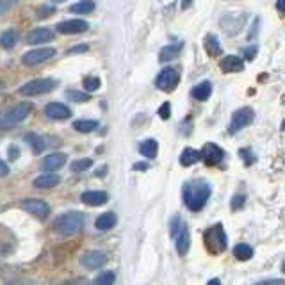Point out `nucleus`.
I'll use <instances>...</instances> for the list:
<instances>
[{"instance_id":"obj_1","label":"nucleus","mask_w":285,"mask_h":285,"mask_svg":"<svg viewBox=\"0 0 285 285\" xmlns=\"http://www.w3.org/2000/svg\"><path fill=\"white\" fill-rule=\"evenodd\" d=\"M210 194H212V187L207 180L196 178L191 182H186L182 187V198L186 207L191 212H200L205 209V205L209 201Z\"/></svg>"},{"instance_id":"obj_2","label":"nucleus","mask_w":285,"mask_h":285,"mask_svg":"<svg viewBox=\"0 0 285 285\" xmlns=\"http://www.w3.org/2000/svg\"><path fill=\"white\" fill-rule=\"evenodd\" d=\"M169 236L175 240V248H177L180 257H186L189 248H191V236H189V228L187 223L180 216H173L169 223Z\"/></svg>"},{"instance_id":"obj_3","label":"nucleus","mask_w":285,"mask_h":285,"mask_svg":"<svg viewBox=\"0 0 285 285\" xmlns=\"http://www.w3.org/2000/svg\"><path fill=\"white\" fill-rule=\"evenodd\" d=\"M205 248L210 255H219L228 248V237L227 232L223 228L221 223H216L212 227H209L203 234Z\"/></svg>"},{"instance_id":"obj_4","label":"nucleus","mask_w":285,"mask_h":285,"mask_svg":"<svg viewBox=\"0 0 285 285\" xmlns=\"http://www.w3.org/2000/svg\"><path fill=\"white\" fill-rule=\"evenodd\" d=\"M31 111H32L31 103H27V102L16 103V105L2 111L0 112V130L11 129V127L20 125L22 121L27 120V116L31 114Z\"/></svg>"},{"instance_id":"obj_5","label":"nucleus","mask_w":285,"mask_h":285,"mask_svg":"<svg viewBox=\"0 0 285 285\" xmlns=\"http://www.w3.org/2000/svg\"><path fill=\"white\" fill-rule=\"evenodd\" d=\"M84 214L82 212H66V214H61L55 223H53V228L57 234L61 236H73L80 228L84 227Z\"/></svg>"},{"instance_id":"obj_6","label":"nucleus","mask_w":285,"mask_h":285,"mask_svg":"<svg viewBox=\"0 0 285 285\" xmlns=\"http://www.w3.org/2000/svg\"><path fill=\"white\" fill-rule=\"evenodd\" d=\"M255 120V111L251 107H240L237 111H234L232 114L230 125H228V134L236 136L237 132H240L242 129H246L248 125H251Z\"/></svg>"},{"instance_id":"obj_7","label":"nucleus","mask_w":285,"mask_h":285,"mask_svg":"<svg viewBox=\"0 0 285 285\" xmlns=\"http://www.w3.org/2000/svg\"><path fill=\"white\" fill-rule=\"evenodd\" d=\"M178 82H180V71H178L177 68H171V66L164 68L155 79V86L160 89V91H166V93L175 91Z\"/></svg>"},{"instance_id":"obj_8","label":"nucleus","mask_w":285,"mask_h":285,"mask_svg":"<svg viewBox=\"0 0 285 285\" xmlns=\"http://www.w3.org/2000/svg\"><path fill=\"white\" fill-rule=\"evenodd\" d=\"M55 88V82L52 79H34L31 82H27L20 88V93L23 96H38V95L50 93Z\"/></svg>"},{"instance_id":"obj_9","label":"nucleus","mask_w":285,"mask_h":285,"mask_svg":"<svg viewBox=\"0 0 285 285\" xmlns=\"http://www.w3.org/2000/svg\"><path fill=\"white\" fill-rule=\"evenodd\" d=\"M55 55V48L52 47H47V48H36L31 52L23 53L22 62L25 66H36V64H41V62H47L48 59H52Z\"/></svg>"},{"instance_id":"obj_10","label":"nucleus","mask_w":285,"mask_h":285,"mask_svg":"<svg viewBox=\"0 0 285 285\" xmlns=\"http://www.w3.org/2000/svg\"><path fill=\"white\" fill-rule=\"evenodd\" d=\"M200 157L207 166H219L225 159V151L221 146L214 144V142H207L200 151Z\"/></svg>"},{"instance_id":"obj_11","label":"nucleus","mask_w":285,"mask_h":285,"mask_svg":"<svg viewBox=\"0 0 285 285\" xmlns=\"http://www.w3.org/2000/svg\"><path fill=\"white\" fill-rule=\"evenodd\" d=\"M22 209L27 210L29 214H32L34 218L47 219L50 214V205L43 200H38V198H29V200L22 201Z\"/></svg>"},{"instance_id":"obj_12","label":"nucleus","mask_w":285,"mask_h":285,"mask_svg":"<svg viewBox=\"0 0 285 285\" xmlns=\"http://www.w3.org/2000/svg\"><path fill=\"white\" fill-rule=\"evenodd\" d=\"M246 22V14L242 13H237V14H225V16L221 18V27H223V31L227 32V34L234 36L237 34V32L242 29V25H244Z\"/></svg>"},{"instance_id":"obj_13","label":"nucleus","mask_w":285,"mask_h":285,"mask_svg":"<svg viewBox=\"0 0 285 285\" xmlns=\"http://www.w3.org/2000/svg\"><path fill=\"white\" fill-rule=\"evenodd\" d=\"M107 262V253L105 251H100V249H91V251H86L82 257H80V264L88 269H98Z\"/></svg>"},{"instance_id":"obj_14","label":"nucleus","mask_w":285,"mask_h":285,"mask_svg":"<svg viewBox=\"0 0 285 285\" xmlns=\"http://www.w3.org/2000/svg\"><path fill=\"white\" fill-rule=\"evenodd\" d=\"M57 32L61 34H80V32H86L89 29V23L86 20H80V18H75V20H66V22L57 23Z\"/></svg>"},{"instance_id":"obj_15","label":"nucleus","mask_w":285,"mask_h":285,"mask_svg":"<svg viewBox=\"0 0 285 285\" xmlns=\"http://www.w3.org/2000/svg\"><path fill=\"white\" fill-rule=\"evenodd\" d=\"M219 68L225 73H240V71H244V61L239 55H225L219 61Z\"/></svg>"},{"instance_id":"obj_16","label":"nucleus","mask_w":285,"mask_h":285,"mask_svg":"<svg viewBox=\"0 0 285 285\" xmlns=\"http://www.w3.org/2000/svg\"><path fill=\"white\" fill-rule=\"evenodd\" d=\"M45 114L52 118V120H66L71 116L70 107H66L64 103L61 102H52L45 105Z\"/></svg>"},{"instance_id":"obj_17","label":"nucleus","mask_w":285,"mask_h":285,"mask_svg":"<svg viewBox=\"0 0 285 285\" xmlns=\"http://www.w3.org/2000/svg\"><path fill=\"white\" fill-rule=\"evenodd\" d=\"M80 200L84 201L86 205H89V207H100V205L107 203L109 196H107L105 191H86L82 192Z\"/></svg>"},{"instance_id":"obj_18","label":"nucleus","mask_w":285,"mask_h":285,"mask_svg":"<svg viewBox=\"0 0 285 285\" xmlns=\"http://www.w3.org/2000/svg\"><path fill=\"white\" fill-rule=\"evenodd\" d=\"M184 48V43L182 41H177V43H171V45H166L164 48L159 52V61L160 62H168V61H173V59L178 57V53L182 52Z\"/></svg>"},{"instance_id":"obj_19","label":"nucleus","mask_w":285,"mask_h":285,"mask_svg":"<svg viewBox=\"0 0 285 285\" xmlns=\"http://www.w3.org/2000/svg\"><path fill=\"white\" fill-rule=\"evenodd\" d=\"M210 95H212V82L210 80H203L200 84H196L191 91V96L198 102H205V100H209Z\"/></svg>"},{"instance_id":"obj_20","label":"nucleus","mask_w":285,"mask_h":285,"mask_svg":"<svg viewBox=\"0 0 285 285\" xmlns=\"http://www.w3.org/2000/svg\"><path fill=\"white\" fill-rule=\"evenodd\" d=\"M66 164V155L64 153H50L43 159V169L45 171H55Z\"/></svg>"},{"instance_id":"obj_21","label":"nucleus","mask_w":285,"mask_h":285,"mask_svg":"<svg viewBox=\"0 0 285 285\" xmlns=\"http://www.w3.org/2000/svg\"><path fill=\"white\" fill-rule=\"evenodd\" d=\"M48 40H52V31H50L48 27H40V29H34L31 34L27 36V43H29V45L47 43Z\"/></svg>"},{"instance_id":"obj_22","label":"nucleus","mask_w":285,"mask_h":285,"mask_svg":"<svg viewBox=\"0 0 285 285\" xmlns=\"http://www.w3.org/2000/svg\"><path fill=\"white\" fill-rule=\"evenodd\" d=\"M116 223H118V218H116L114 212H103L100 214L96 218V221H95V227L98 228V230H111V228L116 227Z\"/></svg>"},{"instance_id":"obj_23","label":"nucleus","mask_w":285,"mask_h":285,"mask_svg":"<svg viewBox=\"0 0 285 285\" xmlns=\"http://www.w3.org/2000/svg\"><path fill=\"white\" fill-rule=\"evenodd\" d=\"M157 151H159V142L155 139H144V141L139 144V153L146 159H155Z\"/></svg>"},{"instance_id":"obj_24","label":"nucleus","mask_w":285,"mask_h":285,"mask_svg":"<svg viewBox=\"0 0 285 285\" xmlns=\"http://www.w3.org/2000/svg\"><path fill=\"white\" fill-rule=\"evenodd\" d=\"M61 182V178L53 173H47V175H40V177L34 178V187H40V189H48V187H55Z\"/></svg>"},{"instance_id":"obj_25","label":"nucleus","mask_w":285,"mask_h":285,"mask_svg":"<svg viewBox=\"0 0 285 285\" xmlns=\"http://www.w3.org/2000/svg\"><path fill=\"white\" fill-rule=\"evenodd\" d=\"M25 141L29 142V146L32 148V151H34V153H40V151H43L45 148H47V139H45L43 136H40V134H36V132L25 134Z\"/></svg>"},{"instance_id":"obj_26","label":"nucleus","mask_w":285,"mask_h":285,"mask_svg":"<svg viewBox=\"0 0 285 285\" xmlns=\"http://www.w3.org/2000/svg\"><path fill=\"white\" fill-rule=\"evenodd\" d=\"M205 50H207V53H209L210 57H219V55H221L223 47H221V43H219L218 36L209 34L205 38Z\"/></svg>"},{"instance_id":"obj_27","label":"nucleus","mask_w":285,"mask_h":285,"mask_svg":"<svg viewBox=\"0 0 285 285\" xmlns=\"http://www.w3.org/2000/svg\"><path fill=\"white\" fill-rule=\"evenodd\" d=\"M198 160H201V157H200V151L198 150H194V148H186V150L180 153V164L182 166H192V164H196Z\"/></svg>"},{"instance_id":"obj_28","label":"nucleus","mask_w":285,"mask_h":285,"mask_svg":"<svg viewBox=\"0 0 285 285\" xmlns=\"http://www.w3.org/2000/svg\"><path fill=\"white\" fill-rule=\"evenodd\" d=\"M234 257H236L237 260L246 262V260H249V258L253 257V248L249 244H246V242H239V244L234 248Z\"/></svg>"},{"instance_id":"obj_29","label":"nucleus","mask_w":285,"mask_h":285,"mask_svg":"<svg viewBox=\"0 0 285 285\" xmlns=\"http://www.w3.org/2000/svg\"><path fill=\"white\" fill-rule=\"evenodd\" d=\"M73 129H75L77 132L89 134L98 129V121L96 120H77L75 123H73Z\"/></svg>"},{"instance_id":"obj_30","label":"nucleus","mask_w":285,"mask_h":285,"mask_svg":"<svg viewBox=\"0 0 285 285\" xmlns=\"http://www.w3.org/2000/svg\"><path fill=\"white\" fill-rule=\"evenodd\" d=\"M18 43V32L16 31H7L0 36V47L2 48H13Z\"/></svg>"},{"instance_id":"obj_31","label":"nucleus","mask_w":285,"mask_h":285,"mask_svg":"<svg viewBox=\"0 0 285 285\" xmlns=\"http://www.w3.org/2000/svg\"><path fill=\"white\" fill-rule=\"evenodd\" d=\"M93 9H95V2H91V0H84V2H77V4L70 5L71 13H77V14H89Z\"/></svg>"},{"instance_id":"obj_32","label":"nucleus","mask_w":285,"mask_h":285,"mask_svg":"<svg viewBox=\"0 0 285 285\" xmlns=\"http://www.w3.org/2000/svg\"><path fill=\"white\" fill-rule=\"evenodd\" d=\"M116 280V275L112 271H103L95 278L93 285H112Z\"/></svg>"},{"instance_id":"obj_33","label":"nucleus","mask_w":285,"mask_h":285,"mask_svg":"<svg viewBox=\"0 0 285 285\" xmlns=\"http://www.w3.org/2000/svg\"><path fill=\"white\" fill-rule=\"evenodd\" d=\"M239 155H240V159H242V162H244V166H248V168L257 162V155L253 153L251 148H240Z\"/></svg>"},{"instance_id":"obj_34","label":"nucleus","mask_w":285,"mask_h":285,"mask_svg":"<svg viewBox=\"0 0 285 285\" xmlns=\"http://www.w3.org/2000/svg\"><path fill=\"white\" fill-rule=\"evenodd\" d=\"M91 166H93L91 159H79L75 162H71V171L73 173H82V171H88Z\"/></svg>"},{"instance_id":"obj_35","label":"nucleus","mask_w":285,"mask_h":285,"mask_svg":"<svg viewBox=\"0 0 285 285\" xmlns=\"http://www.w3.org/2000/svg\"><path fill=\"white\" fill-rule=\"evenodd\" d=\"M82 86L86 88V91H96V89L100 88V79L93 75H88L82 80Z\"/></svg>"},{"instance_id":"obj_36","label":"nucleus","mask_w":285,"mask_h":285,"mask_svg":"<svg viewBox=\"0 0 285 285\" xmlns=\"http://www.w3.org/2000/svg\"><path fill=\"white\" fill-rule=\"evenodd\" d=\"M66 96L70 98V100H73V102H89L91 100V96H89V93H84V91H66Z\"/></svg>"},{"instance_id":"obj_37","label":"nucleus","mask_w":285,"mask_h":285,"mask_svg":"<svg viewBox=\"0 0 285 285\" xmlns=\"http://www.w3.org/2000/svg\"><path fill=\"white\" fill-rule=\"evenodd\" d=\"M244 205H246V194H236L230 200V209L234 210V212L240 210L242 207H244Z\"/></svg>"},{"instance_id":"obj_38","label":"nucleus","mask_w":285,"mask_h":285,"mask_svg":"<svg viewBox=\"0 0 285 285\" xmlns=\"http://www.w3.org/2000/svg\"><path fill=\"white\" fill-rule=\"evenodd\" d=\"M257 53H258V45H255V43L248 45V47L242 48V55H244L248 61H253V59L257 57Z\"/></svg>"},{"instance_id":"obj_39","label":"nucleus","mask_w":285,"mask_h":285,"mask_svg":"<svg viewBox=\"0 0 285 285\" xmlns=\"http://www.w3.org/2000/svg\"><path fill=\"white\" fill-rule=\"evenodd\" d=\"M159 116H160V120H168L169 116H171V103L169 102L162 103V105L159 107Z\"/></svg>"},{"instance_id":"obj_40","label":"nucleus","mask_w":285,"mask_h":285,"mask_svg":"<svg viewBox=\"0 0 285 285\" xmlns=\"http://www.w3.org/2000/svg\"><path fill=\"white\" fill-rule=\"evenodd\" d=\"M255 285H285V280H280V278H271V280H262Z\"/></svg>"},{"instance_id":"obj_41","label":"nucleus","mask_w":285,"mask_h":285,"mask_svg":"<svg viewBox=\"0 0 285 285\" xmlns=\"http://www.w3.org/2000/svg\"><path fill=\"white\" fill-rule=\"evenodd\" d=\"M258 25H260V18L257 16V18L253 20V25H251V32L248 34V40H253V38H255V34L258 32Z\"/></svg>"},{"instance_id":"obj_42","label":"nucleus","mask_w":285,"mask_h":285,"mask_svg":"<svg viewBox=\"0 0 285 285\" xmlns=\"http://www.w3.org/2000/svg\"><path fill=\"white\" fill-rule=\"evenodd\" d=\"M13 5H14V2H7V0H5V2H0V14H4L5 11L11 9Z\"/></svg>"},{"instance_id":"obj_43","label":"nucleus","mask_w":285,"mask_h":285,"mask_svg":"<svg viewBox=\"0 0 285 285\" xmlns=\"http://www.w3.org/2000/svg\"><path fill=\"white\" fill-rule=\"evenodd\" d=\"M9 173V168L7 164H5L4 160H0V177H5V175Z\"/></svg>"},{"instance_id":"obj_44","label":"nucleus","mask_w":285,"mask_h":285,"mask_svg":"<svg viewBox=\"0 0 285 285\" xmlns=\"http://www.w3.org/2000/svg\"><path fill=\"white\" fill-rule=\"evenodd\" d=\"M276 11L280 14H285V0H278L276 2Z\"/></svg>"},{"instance_id":"obj_45","label":"nucleus","mask_w":285,"mask_h":285,"mask_svg":"<svg viewBox=\"0 0 285 285\" xmlns=\"http://www.w3.org/2000/svg\"><path fill=\"white\" fill-rule=\"evenodd\" d=\"M7 285H36L34 282H31V280H14V282H11V284H7Z\"/></svg>"},{"instance_id":"obj_46","label":"nucleus","mask_w":285,"mask_h":285,"mask_svg":"<svg viewBox=\"0 0 285 285\" xmlns=\"http://www.w3.org/2000/svg\"><path fill=\"white\" fill-rule=\"evenodd\" d=\"M9 151H11V160L18 159V150H16V148H11Z\"/></svg>"},{"instance_id":"obj_47","label":"nucleus","mask_w":285,"mask_h":285,"mask_svg":"<svg viewBox=\"0 0 285 285\" xmlns=\"http://www.w3.org/2000/svg\"><path fill=\"white\" fill-rule=\"evenodd\" d=\"M84 50H88V47H86V45H82V47H75L71 52H84Z\"/></svg>"},{"instance_id":"obj_48","label":"nucleus","mask_w":285,"mask_h":285,"mask_svg":"<svg viewBox=\"0 0 285 285\" xmlns=\"http://www.w3.org/2000/svg\"><path fill=\"white\" fill-rule=\"evenodd\" d=\"M207 285H221V280H219V278H212V280H209Z\"/></svg>"},{"instance_id":"obj_49","label":"nucleus","mask_w":285,"mask_h":285,"mask_svg":"<svg viewBox=\"0 0 285 285\" xmlns=\"http://www.w3.org/2000/svg\"><path fill=\"white\" fill-rule=\"evenodd\" d=\"M136 169H146L148 168V164H142V162H138V164L134 166Z\"/></svg>"},{"instance_id":"obj_50","label":"nucleus","mask_w":285,"mask_h":285,"mask_svg":"<svg viewBox=\"0 0 285 285\" xmlns=\"http://www.w3.org/2000/svg\"><path fill=\"white\" fill-rule=\"evenodd\" d=\"M280 129H282V130H285V120H284V121H282V125H280Z\"/></svg>"},{"instance_id":"obj_51","label":"nucleus","mask_w":285,"mask_h":285,"mask_svg":"<svg viewBox=\"0 0 285 285\" xmlns=\"http://www.w3.org/2000/svg\"><path fill=\"white\" fill-rule=\"evenodd\" d=\"M282 273H284V275H285V262L282 264Z\"/></svg>"},{"instance_id":"obj_52","label":"nucleus","mask_w":285,"mask_h":285,"mask_svg":"<svg viewBox=\"0 0 285 285\" xmlns=\"http://www.w3.org/2000/svg\"><path fill=\"white\" fill-rule=\"evenodd\" d=\"M2 89H4V84H2V82H0V91H2Z\"/></svg>"}]
</instances>
